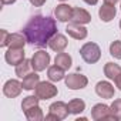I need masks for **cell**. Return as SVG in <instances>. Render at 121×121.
<instances>
[{"label":"cell","instance_id":"ac0fdd59","mask_svg":"<svg viewBox=\"0 0 121 121\" xmlns=\"http://www.w3.org/2000/svg\"><path fill=\"white\" fill-rule=\"evenodd\" d=\"M64 69H61V67H58L57 64H54V66H50L48 69H47V76H48V80L50 81H54V83H57V81H61L63 78H66V74H64Z\"/></svg>","mask_w":121,"mask_h":121},{"label":"cell","instance_id":"836d02e7","mask_svg":"<svg viewBox=\"0 0 121 121\" xmlns=\"http://www.w3.org/2000/svg\"><path fill=\"white\" fill-rule=\"evenodd\" d=\"M60 2H63V3H64V2H66V0H60Z\"/></svg>","mask_w":121,"mask_h":121},{"label":"cell","instance_id":"9c48e42d","mask_svg":"<svg viewBox=\"0 0 121 121\" xmlns=\"http://www.w3.org/2000/svg\"><path fill=\"white\" fill-rule=\"evenodd\" d=\"M47 46H48L53 51L60 53V51H64V50H66V47L69 46V40H67V37H66L64 34L56 33V34L50 39V41H48Z\"/></svg>","mask_w":121,"mask_h":121},{"label":"cell","instance_id":"277c9868","mask_svg":"<svg viewBox=\"0 0 121 121\" xmlns=\"http://www.w3.org/2000/svg\"><path fill=\"white\" fill-rule=\"evenodd\" d=\"M50 54L44 50H39L33 54L31 57V66H33V70L40 73V71H44L46 69H48V64H50Z\"/></svg>","mask_w":121,"mask_h":121},{"label":"cell","instance_id":"83f0119b","mask_svg":"<svg viewBox=\"0 0 121 121\" xmlns=\"http://www.w3.org/2000/svg\"><path fill=\"white\" fill-rule=\"evenodd\" d=\"M29 2H30L34 7H41V6L46 3V0H29Z\"/></svg>","mask_w":121,"mask_h":121},{"label":"cell","instance_id":"d6986e66","mask_svg":"<svg viewBox=\"0 0 121 121\" xmlns=\"http://www.w3.org/2000/svg\"><path fill=\"white\" fill-rule=\"evenodd\" d=\"M26 43V36L22 33H12L9 36V47L12 48H24Z\"/></svg>","mask_w":121,"mask_h":121},{"label":"cell","instance_id":"603a6c76","mask_svg":"<svg viewBox=\"0 0 121 121\" xmlns=\"http://www.w3.org/2000/svg\"><path fill=\"white\" fill-rule=\"evenodd\" d=\"M24 115H26V118H27L29 121H41V120H44L43 110H41L39 105H36V107L27 110V111L24 112Z\"/></svg>","mask_w":121,"mask_h":121},{"label":"cell","instance_id":"5b68a950","mask_svg":"<svg viewBox=\"0 0 121 121\" xmlns=\"http://www.w3.org/2000/svg\"><path fill=\"white\" fill-rule=\"evenodd\" d=\"M91 118L94 121H115L111 115V110L107 104L98 103L91 108Z\"/></svg>","mask_w":121,"mask_h":121},{"label":"cell","instance_id":"7a4b0ae2","mask_svg":"<svg viewBox=\"0 0 121 121\" xmlns=\"http://www.w3.org/2000/svg\"><path fill=\"white\" fill-rule=\"evenodd\" d=\"M80 56L87 64H95L101 58V48L97 43L88 41L80 48Z\"/></svg>","mask_w":121,"mask_h":121},{"label":"cell","instance_id":"3957f363","mask_svg":"<svg viewBox=\"0 0 121 121\" xmlns=\"http://www.w3.org/2000/svg\"><path fill=\"white\" fill-rule=\"evenodd\" d=\"M34 94L40 100H50V98H54L58 94V90L50 81H40L37 84V87L34 88Z\"/></svg>","mask_w":121,"mask_h":121},{"label":"cell","instance_id":"8992f818","mask_svg":"<svg viewBox=\"0 0 121 121\" xmlns=\"http://www.w3.org/2000/svg\"><path fill=\"white\" fill-rule=\"evenodd\" d=\"M64 80H66V86L70 90H81V88L87 87V84H88V78L78 73L69 74V76H66Z\"/></svg>","mask_w":121,"mask_h":121},{"label":"cell","instance_id":"1f68e13d","mask_svg":"<svg viewBox=\"0 0 121 121\" xmlns=\"http://www.w3.org/2000/svg\"><path fill=\"white\" fill-rule=\"evenodd\" d=\"M118 0H104V3H108V4H115Z\"/></svg>","mask_w":121,"mask_h":121},{"label":"cell","instance_id":"f546056e","mask_svg":"<svg viewBox=\"0 0 121 121\" xmlns=\"http://www.w3.org/2000/svg\"><path fill=\"white\" fill-rule=\"evenodd\" d=\"M84 3H87V4H90V6H94V4H97L98 3V0H83Z\"/></svg>","mask_w":121,"mask_h":121},{"label":"cell","instance_id":"4fadbf2b","mask_svg":"<svg viewBox=\"0 0 121 121\" xmlns=\"http://www.w3.org/2000/svg\"><path fill=\"white\" fill-rule=\"evenodd\" d=\"M95 93H97L98 97L110 100V98L114 97L115 90H114V87H112V84L110 81H98L97 86H95Z\"/></svg>","mask_w":121,"mask_h":121},{"label":"cell","instance_id":"30bf717a","mask_svg":"<svg viewBox=\"0 0 121 121\" xmlns=\"http://www.w3.org/2000/svg\"><path fill=\"white\" fill-rule=\"evenodd\" d=\"M66 31L70 37H73L74 40H84L88 34L87 29L84 27V24H77V23H69L66 27Z\"/></svg>","mask_w":121,"mask_h":121},{"label":"cell","instance_id":"9a60e30c","mask_svg":"<svg viewBox=\"0 0 121 121\" xmlns=\"http://www.w3.org/2000/svg\"><path fill=\"white\" fill-rule=\"evenodd\" d=\"M71 22H73V23H77V24H88V23L91 22V14H90L86 9L74 7V9H73Z\"/></svg>","mask_w":121,"mask_h":121},{"label":"cell","instance_id":"d6a6232c","mask_svg":"<svg viewBox=\"0 0 121 121\" xmlns=\"http://www.w3.org/2000/svg\"><path fill=\"white\" fill-rule=\"evenodd\" d=\"M120 29H121V20H120Z\"/></svg>","mask_w":121,"mask_h":121},{"label":"cell","instance_id":"7c38bea8","mask_svg":"<svg viewBox=\"0 0 121 121\" xmlns=\"http://www.w3.org/2000/svg\"><path fill=\"white\" fill-rule=\"evenodd\" d=\"M54 16L58 22L61 23H67V22H71V17H73V7L66 4V3H61L58 4L56 9H54Z\"/></svg>","mask_w":121,"mask_h":121},{"label":"cell","instance_id":"6da1fadb","mask_svg":"<svg viewBox=\"0 0 121 121\" xmlns=\"http://www.w3.org/2000/svg\"><path fill=\"white\" fill-rule=\"evenodd\" d=\"M57 33V24L54 19L48 16H33L23 29V34L29 44L44 47L48 44L50 39Z\"/></svg>","mask_w":121,"mask_h":121},{"label":"cell","instance_id":"52a82bcc","mask_svg":"<svg viewBox=\"0 0 121 121\" xmlns=\"http://www.w3.org/2000/svg\"><path fill=\"white\" fill-rule=\"evenodd\" d=\"M24 58H26L24 48H12V47H9L7 51L4 53V60L7 61V64L14 66V67L17 64H20Z\"/></svg>","mask_w":121,"mask_h":121},{"label":"cell","instance_id":"5bb4252c","mask_svg":"<svg viewBox=\"0 0 121 121\" xmlns=\"http://www.w3.org/2000/svg\"><path fill=\"white\" fill-rule=\"evenodd\" d=\"M117 14V9H115V4H108V3H104L100 9H98V16L101 19V22L104 23H108L111 22Z\"/></svg>","mask_w":121,"mask_h":121},{"label":"cell","instance_id":"d4e9b609","mask_svg":"<svg viewBox=\"0 0 121 121\" xmlns=\"http://www.w3.org/2000/svg\"><path fill=\"white\" fill-rule=\"evenodd\" d=\"M111 110V115L114 117L115 121H121V98H117L112 101V104L110 105Z\"/></svg>","mask_w":121,"mask_h":121},{"label":"cell","instance_id":"4dcf8cb0","mask_svg":"<svg viewBox=\"0 0 121 121\" xmlns=\"http://www.w3.org/2000/svg\"><path fill=\"white\" fill-rule=\"evenodd\" d=\"M14 2H16V0H2V3H3L4 6H6V4H13Z\"/></svg>","mask_w":121,"mask_h":121},{"label":"cell","instance_id":"44dd1931","mask_svg":"<svg viewBox=\"0 0 121 121\" xmlns=\"http://www.w3.org/2000/svg\"><path fill=\"white\" fill-rule=\"evenodd\" d=\"M104 74L108 80H115V77L118 74H121V67L115 63H105L104 66Z\"/></svg>","mask_w":121,"mask_h":121},{"label":"cell","instance_id":"484cf974","mask_svg":"<svg viewBox=\"0 0 121 121\" xmlns=\"http://www.w3.org/2000/svg\"><path fill=\"white\" fill-rule=\"evenodd\" d=\"M110 54L114 58L121 60V40H115L110 44Z\"/></svg>","mask_w":121,"mask_h":121},{"label":"cell","instance_id":"2e32d148","mask_svg":"<svg viewBox=\"0 0 121 121\" xmlns=\"http://www.w3.org/2000/svg\"><path fill=\"white\" fill-rule=\"evenodd\" d=\"M39 83H40V76L37 74V71H33V73L27 74L24 78H22V86H23V90H26V91L34 90Z\"/></svg>","mask_w":121,"mask_h":121},{"label":"cell","instance_id":"f1b7e54d","mask_svg":"<svg viewBox=\"0 0 121 121\" xmlns=\"http://www.w3.org/2000/svg\"><path fill=\"white\" fill-rule=\"evenodd\" d=\"M114 83H115V87L121 91V74H118L117 77H115V80H114Z\"/></svg>","mask_w":121,"mask_h":121},{"label":"cell","instance_id":"8fae6325","mask_svg":"<svg viewBox=\"0 0 121 121\" xmlns=\"http://www.w3.org/2000/svg\"><path fill=\"white\" fill-rule=\"evenodd\" d=\"M48 112L54 114V115L58 118V121L66 120V118L69 117V114H70V111H69V104H66V103H63V101H56V103L50 104Z\"/></svg>","mask_w":121,"mask_h":121},{"label":"cell","instance_id":"ba28073f","mask_svg":"<svg viewBox=\"0 0 121 121\" xmlns=\"http://www.w3.org/2000/svg\"><path fill=\"white\" fill-rule=\"evenodd\" d=\"M22 90H23L22 83L19 80H14V78L13 80H7L4 83V86H3V94L7 98H16V97H19L20 93H22Z\"/></svg>","mask_w":121,"mask_h":121},{"label":"cell","instance_id":"ffe728a7","mask_svg":"<svg viewBox=\"0 0 121 121\" xmlns=\"http://www.w3.org/2000/svg\"><path fill=\"white\" fill-rule=\"evenodd\" d=\"M31 69H33V66H31V60L24 58L20 64L16 66V76H17L19 78H24L27 74L31 73V71H30Z\"/></svg>","mask_w":121,"mask_h":121},{"label":"cell","instance_id":"7402d4cb","mask_svg":"<svg viewBox=\"0 0 121 121\" xmlns=\"http://www.w3.org/2000/svg\"><path fill=\"white\" fill-rule=\"evenodd\" d=\"M86 110V103L81 98H73L71 101H69V111L70 114H80Z\"/></svg>","mask_w":121,"mask_h":121},{"label":"cell","instance_id":"e0dca14e","mask_svg":"<svg viewBox=\"0 0 121 121\" xmlns=\"http://www.w3.org/2000/svg\"><path fill=\"white\" fill-rule=\"evenodd\" d=\"M54 64H57L58 67H61L64 70H69L73 64V60H71V56L64 53V51H60L56 54V58H54Z\"/></svg>","mask_w":121,"mask_h":121},{"label":"cell","instance_id":"cb8c5ba5","mask_svg":"<svg viewBox=\"0 0 121 121\" xmlns=\"http://www.w3.org/2000/svg\"><path fill=\"white\" fill-rule=\"evenodd\" d=\"M39 101H40V98L34 94V95H27V97H24L23 98V101H22V110H23V112H26L27 110H30V108H33V107H36V105H39Z\"/></svg>","mask_w":121,"mask_h":121},{"label":"cell","instance_id":"4316f807","mask_svg":"<svg viewBox=\"0 0 121 121\" xmlns=\"http://www.w3.org/2000/svg\"><path fill=\"white\" fill-rule=\"evenodd\" d=\"M9 36H10V33L7 30H0V47L9 46Z\"/></svg>","mask_w":121,"mask_h":121}]
</instances>
